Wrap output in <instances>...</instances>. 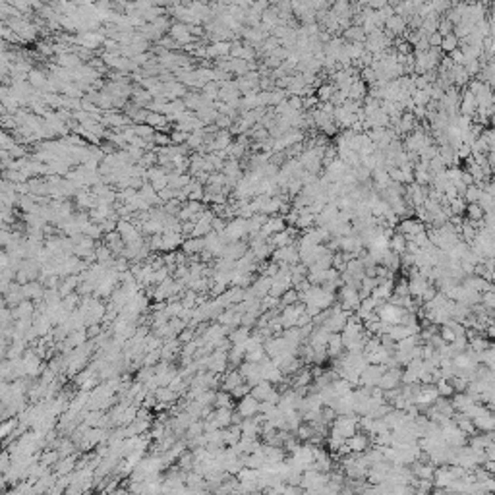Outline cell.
I'll return each instance as SVG.
<instances>
[{"instance_id":"obj_10","label":"cell","mask_w":495,"mask_h":495,"mask_svg":"<svg viewBox=\"0 0 495 495\" xmlns=\"http://www.w3.org/2000/svg\"><path fill=\"white\" fill-rule=\"evenodd\" d=\"M360 249H364V242L358 234H350L344 238H338V251L342 253H358Z\"/></svg>"},{"instance_id":"obj_27","label":"cell","mask_w":495,"mask_h":495,"mask_svg":"<svg viewBox=\"0 0 495 495\" xmlns=\"http://www.w3.org/2000/svg\"><path fill=\"white\" fill-rule=\"evenodd\" d=\"M263 358H267V356H265V350H263V344H261V346H255V348H251V350H248L246 356H244V360L251 362V364H259Z\"/></svg>"},{"instance_id":"obj_40","label":"cell","mask_w":495,"mask_h":495,"mask_svg":"<svg viewBox=\"0 0 495 495\" xmlns=\"http://www.w3.org/2000/svg\"><path fill=\"white\" fill-rule=\"evenodd\" d=\"M480 304H482L486 310H494L495 308V292L494 290L482 292V300H480Z\"/></svg>"},{"instance_id":"obj_17","label":"cell","mask_w":495,"mask_h":495,"mask_svg":"<svg viewBox=\"0 0 495 495\" xmlns=\"http://www.w3.org/2000/svg\"><path fill=\"white\" fill-rule=\"evenodd\" d=\"M315 226V215H312L310 207H304L302 211H298V221H296V228L300 230H308Z\"/></svg>"},{"instance_id":"obj_45","label":"cell","mask_w":495,"mask_h":495,"mask_svg":"<svg viewBox=\"0 0 495 495\" xmlns=\"http://www.w3.org/2000/svg\"><path fill=\"white\" fill-rule=\"evenodd\" d=\"M439 337H441V340H443L445 344H451V342L456 338V335L451 331L447 325H441V329H439Z\"/></svg>"},{"instance_id":"obj_1","label":"cell","mask_w":495,"mask_h":495,"mask_svg":"<svg viewBox=\"0 0 495 495\" xmlns=\"http://www.w3.org/2000/svg\"><path fill=\"white\" fill-rule=\"evenodd\" d=\"M331 431H335L342 439L352 437L354 433H358V416L356 414H348V416H337L331 424Z\"/></svg>"},{"instance_id":"obj_25","label":"cell","mask_w":495,"mask_h":495,"mask_svg":"<svg viewBox=\"0 0 495 495\" xmlns=\"http://www.w3.org/2000/svg\"><path fill=\"white\" fill-rule=\"evenodd\" d=\"M335 91L337 89H335V85H333V83H321V85L315 89V97H317V101H319V103H329Z\"/></svg>"},{"instance_id":"obj_35","label":"cell","mask_w":495,"mask_h":495,"mask_svg":"<svg viewBox=\"0 0 495 495\" xmlns=\"http://www.w3.org/2000/svg\"><path fill=\"white\" fill-rule=\"evenodd\" d=\"M287 99H289V95H287V91L285 89L275 87L273 91H269V107H277L279 103H283V101H287Z\"/></svg>"},{"instance_id":"obj_3","label":"cell","mask_w":495,"mask_h":495,"mask_svg":"<svg viewBox=\"0 0 495 495\" xmlns=\"http://www.w3.org/2000/svg\"><path fill=\"white\" fill-rule=\"evenodd\" d=\"M304 310H306V306H304L302 302H296V304H292V306L283 308V310H281V314H279L281 327H283V329L296 327V321H298V317H300V315L304 314Z\"/></svg>"},{"instance_id":"obj_21","label":"cell","mask_w":495,"mask_h":495,"mask_svg":"<svg viewBox=\"0 0 495 495\" xmlns=\"http://www.w3.org/2000/svg\"><path fill=\"white\" fill-rule=\"evenodd\" d=\"M342 52L350 58V62H354V60H360V56L366 52V48H364V43H344Z\"/></svg>"},{"instance_id":"obj_46","label":"cell","mask_w":495,"mask_h":495,"mask_svg":"<svg viewBox=\"0 0 495 495\" xmlns=\"http://www.w3.org/2000/svg\"><path fill=\"white\" fill-rule=\"evenodd\" d=\"M447 56L453 60V64H454V66H464V62H466V60H464V56H462V52H460V48H454V50L449 52Z\"/></svg>"},{"instance_id":"obj_16","label":"cell","mask_w":495,"mask_h":495,"mask_svg":"<svg viewBox=\"0 0 495 495\" xmlns=\"http://www.w3.org/2000/svg\"><path fill=\"white\" fill-rule=\"evenodd\" d=\"M342 39H344V43H364L366 33L360 25H350L346 31H342Z\"/></svg>"},{"instance_id":"obj_53","label":"cell","mask_w":495,"mask_h":495,"mask_svg":"<svg viewBox=\"0 0 495 495\" xmlns=\"http://www.w3.org/2000/svg\"><path fill=\"white\" fill-rule=\"evenodd\" d=\"M356 495H364V494H356Z\"/></svg>"},{"instance_id":"obj_31","label":"cell","mask_w":495,"mask_h":495,"mask_svg":"<svg viewBox=\"0 0 495 495\" xmlns=\"http://www.w3.org/2000/svg\"><path fill=\"white\" fill-rule=\"evenodd\" d=\"M464 213H466V219H468V221H482V219H484V211L480 209L478 203H468Z\"/></svg>"},{"instance_id":"obj_36","label":"cell","mask_w":495,"mask_h":495,"mask_svg":"<svg viewBox=\"0 0 495 495\" xmlns=\"http://www.w3.org/2000/svg\"><path fill=\"white\" fill-rule=\"evenodd\" d=\"M480 196H482V190L478 188V186H468L466 188V192H464V196H462V200L466 202V205L468 203H478V200H480Z\"/></svg>"},{"instance_id":"obj_13","label":"cell","mask_w":495,"mask_h":495,"mask_svg":"<svg viewBox=\"0 0 495 495\" xmlns=\"http://www.w3.org/2000/svg\"><path fill=\"white\" fill-rule=\"evenodd\" d=\"M474 403H476V401H474L468 393H454L453 399H451L453 410H454V412H460V414H462L466 408H470Z\"/></svg>"},{"instance_id":"obj_49","label":"cell","mask_w":495,"mask_h":495,"mask_svg":"<svg viewBox=\"0 0 495 495\" xmlns=\"http://www.w3.org/2000/svg\"><path fill=\"white\" fill-rule=\"evenodd\" d=\"M74 468V456H70V458H64L62 462H60V466H58V472L60 474H66L70 472Z\"/></svg>"},{"instance_id":"obj_4","label":"cell","mask_w":495,"mask_h":495,"mask_svg":"<svg viewBox=\"0 0 495 495\" xmlns=\"http://www.w3.org/2000/svg\"><path fill=\"white\" fill-rule=\"evenodd\" d=\"M383 371L385 368L383 366H373V364H368L360 373V387H366V389H373L379 385V379H381Z\"/></svg>"},{"instance_id":"obj_2","label":"cell","mask_w":495,"mask_h":495,"mask_svg":"<svg viewBox=\"0 0 495 495\" xmlns=\"http://www.w3.org/2000/svg\"><path fill=\"white\" fill-rule=\"evenodd\" d=\"M338 298H340V308L348 314L356 312L358 306H360V296H358V289L356 287H350V285H342L338 289Z\"/></svg>"},{"instance_id":"obj_20","label":"cell","mask_w":495,"mask_h":495,"mask_svg":"<svg viewBox=\"0 0 495 495\" xmlns=\"http://www.w3.org/2000/svg\"><path fill=\"white\" fill-rule=\"evenodd\" d=\"M182 249L186 255H194V253H202L205 249V242L203 238H188L184 244H182Z\"/></svg>"},{"instance_id":"obj_28","label":"cell","mask_w":495,"mask_h":495,"mask_svg":"<svg viewBox=\"0 0 495 495\" xmlns=\"http://www.w3.org/2000/svg\"><path fill=\"white\" fill-rule=\"evenodd\" d=\"M478 362H480L482 366H486V368L494 370V368H495V352H494V346H492V348H488V350H484V352H480V354H478Z\"/></svg>"},{"instance_id":"obj_37","label":"cell","mask_w":495,"mask_h":495,"mask_svg":"<svg viewBox=\"0 0 495 495\" xmlns=\"http://www.w3.org/2000/svg\"><path fill=\"white\" fill-rule=\"evenodd\" d=\"M478 205H480V209L484 213H494V196H488V194L482 192V196L478 200Z\"/></svg>"},{"instance_id":"obj_44","label":"cell","mask_w":495,"mask_h":495,"mask_svg":"<svg viewBox=\"0 0 495 495\" xmlns=\"http://www.w3.org/2000/svg\"><path fill=\"white\" fill-rule=\"evenodd\" d=\"M460 174H462V168H460V166H449V168L445 170V176H447V180H449L451 184L460 180Z\"/></svg>"},{"instance_id":"obj_32","label":"cell","mask_w":495,"mask_h":495,"mask_svg":"<svg viewBox=\"0 0 495 495\" xmlns=\"http://www.w3.org/2000/svg\"><path fill=\"white\" fill-rule=\"evenodd\" d=\"M458 43H460V41H458V39L451 33V35H447V37H443V41H441L439 48H441V52H447V54H449V52H453L454 48H458Z\"/></svg>"},{"instance_id":"obj_22","label":"cell","mask_w":495,"mask_h":495,"mask_svg":"<svg viewBox=\"0 0 495 495\" xmlns=\"http://www.w3.org/2000/svg\"><path fill=\"white\" fill-rule=\"evenodd\" d=\"M379 265H383L385 269H389L391 273H397V271H401V257L395 255L393 251H387L383 255V259L379 261Z\"/></svg>"},{"instance_id":"obj_41","label":"cell","mask_w":495,"mask_h":495,"mask_svg":"<svg viewBox=\"0 0 495 495\" xmlns=\"http://www.w3.org/2000/svg\"><path fill=\"white\" fill-rule=\"evenodd\" d=\"M453 23L449 22V20H445L443 16H441V20H439V25H437V33L441 35V37H447V35H451L453 33Z\"/></svg>"},{"instance_id":"obj_9","label":"cell","mask_w":495,"mask_h":495,"mask_svg":"<svg viewBox=\"0 0 495 495\" xmlns=\"http://www.w3.org/2000/svg\"><path fill=\"white\" fill-rule=\"evenodd\" d=\"M346 172H348V166L342 163V161H338L335 159L329 166H325V178L331 182V184H335V182H340L344 176H346Z\"/></svg>"},{"instance_id":"obj_7","label":"cell","mask_w":495,"mask_h":495,"mask_svg":"<svg viewBox=\"0 0 495 495\" xmlns=\"http://www.w3.org/2000/svg\"><path fill=\"white\" fill-rule=\"evenodd\" d=\"M257 408H259V403H257L251 395H246L244 399H240V403L236 406V414H238L242 420L253 418V416L257 414Z\"/></svg>"},{"instance_id":"obj_33","label":"cell","mask_w":495,"mask_h":495,"mask_svg":"<svg viewBox=\"0 0 495 495\" xmlns=\"http://www.w3.org/2000/svg\"><path fill=\"white\" fill-rule=\"evenodd\" d=\"M410 99H412V103L416 105V107H426L429 103V95L428 91H420V89H414L410 93Z\"/></svg>"},{"instance_id":"obj_38","label":"cell","mask_w":495,"mask_h":495,"mask_svg":"<svg viewBox=\"0 0 495 495\" xmlns=\"http://www.w3.org/2000/svg\"><path fill=\"white\" fill-rule=\"evenodd\" d=\"M279 300H281V306H283V308H287V306H292V304H296V302H298V292H296L294 289H289V290L283 294V296H281Z\"/></svg>"},{"instance_id":"obj_6","label":"cell","mask_w":495,"mask_h":495,"mask_svg":"<svg viewBox=\"0 0 495 495\" xmlns=\"http://www.w3.org/2000/svg\"><path fill=\"white\" fill-rule=\"evenodd\" d=\"M456 478H454V474L451 470V466H439V468H435V472H433V478H431V482H433V486L437 488V490H447L451 486V482H454Z\"/></svg>"},{"instance_id":"obj_26","label":"cell","mask_w":495,"mask_h":495,"mask_svg":"<svg viewBox=\"0 0 495 495\" xmlns=\"http://www.w3.org/2000/svg\"><path fill=\"white\" fill-rule=\"evenodd\" d=\"M249 329L248 327H236L232 333H230V344H242V342H246L248 338H249Z\"/></svg>"},{"instance_id":"obj_29","label":"cell","mask_w":495,"mask_h":495,"mask_svg":"<svg viewBox=\"0 0 495 495\" xmlns=\"http://www.w3.org/2000/svg\"><path fill=\"white\" fill-rule=\"evenodd\" d=\"M213 405L217 406V408H232V397H230V393H226V391L215 393Z\"/></svg>"},{"instance_id":"obj_48","label":"cell","mask_w":495,"mask_h":495,"mask_svg":"<svg viewBox=\"0 0 495 495\" xmlns=\"http://www.w3.org/2000/svg\"><path fill=\"white\" fill-rule=\"evenodd\" d=\"M157 145H168L170 143V135H166V134H161V132H155L153 134V137H151Z\"/></svg>"},{"instance_id":"obj_39","label":"cell","mask_w":495,"mask_h":495,"mask_svg":"<svg viewBox=\"0 0 495 495\" xmlns=\"http://www.w3.org/2000/svg\"><path fill=\"white\" fill-rule=\"evenodd\" d=\"M346 99H348V91L346 89H337L335 93H333V97H331V105L333 107H342L344 103H346Z\"/></svg>"},{"instance_id":"obj_14","label":"cell","mask_w":495,"mask_h":495,"mask_svg":"<svg viewBox=\"0 0 495 495\" xmlns=\"http://www.w3.org/2000/svg\"><path fill=\"white\" fill-rule=\"evenodd\" d=\"M244 383V379H242V375L238 373V370L236 371H226L225 373V377L221 379V387H223V391H226V393H232L238 385H242Z\"/></svg>"},{"instance_id":"obj_11","label":"cell","mask_w":495,"mask_h":495,"mask_svg":"<svg viewBox=\"0 0 495 495\" xmlns=\"http://www.w3.org/2000/svg\"><path fill=\"white\" fill-rule=\"evenodd\" d=\"M472 424H474V428H476V431H478V429H480V431H484V433L494 431L495 418H494V414H492V410L486 406V408H484V412H480V414L474 418Z\"/></svg>"},{"instance_id":"obj_34","label":"cell","mask_w":495,"mask_h":495,"mask_svg":"<svg viewBox=\"0 0 495 495\" xmlns=\"http://www.w3.org/2000/svg\"><path fill=\"white\" fill-rule=\"evenodd\" d=\"M449 211H451V215H458V217H462V215H464V211H466V202H464L462 198H454L453 202H449Z\"/></svg>"},{"instance_id":"obj_5","label":"cell","mask_w":495,"mask_h":495,"mask_svg":"<svg viewBox=\"0 0 495 495\" xmlns=\"http://www.w3.org/2000/svg\"><path fill=\"white\" fill-rule=\"evenodd\" d=\"M401 377H403V370H401V368H391V370H385L377 387H379L381 391L399 389V387H401Z\"/></svg>"},{"instance_id":"obj_8","label":"cell","mask_w":495,"mask_h":495,"mask_svg":"<svg viewBox=\"0 0 495 495\" xmlns=\"http://www.w3.org/2000/svg\"><path fill=\"white\" fill-rule=\"evenodd\" d=\"M476 109H478V105H476V99H474V95L470 91L464 89L460 91V105H458V114H462V116H468V118H474L476 116Z\"/></svg>"},{"instance_id":"obj_12","label":"cell","mask_w":495,"mask_h":495,"mask_svg":"<svg viewBox=\"0 0 495 495\" xmlns=\"http://www.w3.org/2000/svg\"><path fill=\"white\" fill-rule=\"evenodd\" d=\"M370 443H371V439H370L366 433H354L352 437L346 439V447L350 449V453H354V454L366 453V451L370 449Z\"/></svg>"},{"instance_id":"obj_47","label":"cell","mask_w":495,"mask_h":495,"mask_svg":"<svg viewBox=\"0 0 495 495\" xmlns=\"http://www.w3.org/2000/svg\"><path fill=\"white\" fill-rule=\"evenodd\" d=\"M289 107L292 109V111H296V113H302L304 111V105H302V97H296V95H290L289 99Z\"/></svg>"},{"instance_id":"obj_15","label":"cell","mask_w":495,"mask_h":495,"mask_svg":"<svg viewBox=\"0 0 495 495\" xmlns=\"http://www.w3.org/2000/svg\"><path fill=\"white\" fill-rule=\"evenodd\" d=\"M327 356H331V358H338V356H342V350H344V346H342V338H340V333H333L329 340H327Z\"/></svg>"},{"instance_id":"obj_42","label":"cell","mask_w":495,"mask_h":495,"mask_svg":"<svg viewBox=\"0 0 495 495\" xmlns=\"http://www.w3.org/2000/svg\"><path fill=\"white\" fill-rule=\"evenodd\" d=\"M464 72L472 78V76H478L480 74V70H482V62L480 60H468V62H464Z\"/></svg>"},{"instance_id":"obj_30","label":"cell","mask_w":495,"mask_h":495,"mask_svg":"<svg viewBox=\"0 0 495 495\" xmlns=\"http://www.w3.org/2000/svg\"><path fill=\"white\" fill-rule=\"evenodd\" d=\"M435 389H437V395L443 397V399H449V397L454 395V391H453V387H451V383L447 379H437L435 381Z\"/></svg>"},{"instance_id":"obj_23","label":"cell","mask_w":495,"mask_h":495,"mask_svg":"<svg viewBox=\"0 0 495 495\" xmlns=\"http://www.w3.org/2000/svg\"><path fill=\"white\" fill-rule=\"evenodd\" d=\"M182 242V236L178 232H165L161 236V249H174Z\"/></svg>"},{"instance_id":"obj_52","label":"cell","mask_w":495,"mask_h":495,"mask_svg":"<svg viewBox=\"0 0 495 495\" xmlns=\"http://www.w3.org/2000/svg\"><path fill=\"white\" fill-rule=\"evenodd\" d=\"M447 495H464V494H447Z\"/></svg>"},{"instance_id":"obj_19","label":"cell","mask_w":495,"mask_h":495,"mask_svg":"<svg viewBox=\"0 0 495 495\" xmlns=\"http://www.w3.org/2000/svg\"><path fill=\"white\" fill-rule=\"evenodd\" d=\"M389 251H393V253L399 255V257L406 251V240L401 232H395V234L389 238Z\"/></svg>"},{"instance_id":"obj_43","label":"cell","mask_w":495,"mask_h":495,"mask_svg":"<svg viewBox=\"0 0 495 495\" xmlns=\"http://www.w3.org/2000/svg\"><path fill=\"white\" fill-rule=\"evenodd\" d=\"M249 391H251V387H249V385L244 381L242 385H238V387H236V389H234V391L230 393V397H232V399H238V401H240V399H244L246 395H249Z\"/></svg>"},{"instance_id":"obj_51","label":"cell","mask_w":495,"mask_h":495,"mask_svg":"<svg viewBox=\"0 0 495 495\" xmlns=\"http://www.w3.org/2000/svg\"><path fill=\"white\" fill-rule=\"evenodd\" d=\"M422 78L426 80V83H428V85H435V80H437V70H431V72L422 74Z\"/></svg>"},{"instance_id":"obj_24","label":"cell","mask_w":495,"mask_h":495,"mask_svg":"<svg viewBox=\"0 0 495 495\" xmlns=\"http://www.w3.org/2000/svg\"><path fill=\"white\" fill-rule=\"evenodd\" d=\"M240 437H242V431H240V426H232V428H228L223 431V443L228 445V447H232V445H236L238 441H240Z\"/></svg>"},{"instance_id":"obj_18","label":"cell","mask_w":495,"mask_h":495,"mask_svg":"<svg viewBox=\"0 0 495 495\" xmlns=\"http://www.w3.org/2000/svg\"><path fill=\"white\" fill-rule=\"evenodd\" d=\"M368 95V85L362 82L360 78L352 82V85L348 87V101H362Z\"/></svg>"},{"instance_id":"obj_50","label":"cell","mask_w":495,"mask_h":495,"mask_svg":"<svg viewBox=\"0 0 495 495\" xmlns=\"http://www.w3.org/2000/svg\"><path fill=\"white\" fill-rule=\"evenodd\" d=\"M441 41H443V37H441L439 33H431V35H428L429 48H433V46H439V45H441Z\"/></svg>"}]
</instances>
